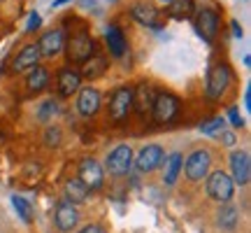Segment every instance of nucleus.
Instances as JSON below:
<instances>
[{
  "mask_svg": "<svg viewBox=\"0 0 251 233\" xmlns=\"http://www.w3.org/2000/svg\"><path fill=\"white\" fill-rule=\"evenodd\" d=\"M49 84V72L45 70V68H40V65H35L33 70H30V75H28V89L33 91V93H37V91H42Z\"/></svg>",
  "mask_w": 251,
  "mask_h": 233,
  "instance_id": "5701e85b",
  "label": "nucleus"
},
{
  "mask_svg": "<svg viewBox=\"0 0 251 233\" xmlns=\"http://www.w3.org/2000/svg\"><path fill=\"white\" fill-rule=\"evenodd\" d=\"M209 163H212V156L207 149H196V152L191 154L186 159V166H184V171H186V177L198 182V179H202L209 173Z\"/></svg>",
  "mask_w": 251,
  "mask_h": 233,
  "instance_id": "6e6552de",
  "label": "nucleus"
},
{
  "mask_svg": "<svg viewBox=\"0 0 251 233\" xmlns=\"http://www.w3.org/2000/svg\"><path fill=\"white\" fill-rule=\"evenodd\" d=\"M230 168H233V179L237 184H247L251 177V163L247 152H235L230 156Z\"/></svg>",
  "mask_w": 251,
  "mask_h": 233,
  "instance_id": "2eb2a0df",
  "label": "nucleus"
},
{
  "mask_svg": "<svg viewBox=\"0 0 251 233\" xmlns=\"http://www.w3.org/2000/svg\"><path fill=\"white\" fill-rule=\"evenodd\" d=\"M219 24H221V19H219V14H216L212 7H202L198 12L196 28L205 42H214L216 40V35H219Z\"/></svg>",
  "mask_w": 251,
  "mask_h": 233,
  "instance_id": "39448f33",
  "label": "nucleus"
},
{
  "mask_svg": "<svg viewBox=\"0 0 251 233\" xmlns=\"http://www.w3.org/2000/svg\"><path fill=\"white\" fill-rule=\"evenodd\" d=\"M45 143L49 147H56V145H61V128H47L45 131Z\"/></svg>",
  "mask_w": 251,
  "mask_h": 233,
  "instance_id": "c85d7f7f",
  "label": "nucleus"
},
{
  "mask_svg": "<svg viewBox=\"0 0 251 233\" xmlns=\"http://www.w3.org/2000/svg\"><path fill=\"white\" fill-rule=\"evenodd\" d=\"M63 47H65V35H63L61 28H51V30H47L45 35L40 37V42H37V49H40V54L42 56L61 54Z\"/></svg>",
  "mask_w": 251,
  "mask_h": 233,
  "instance_id": "9d476101",
  "label": "nucleus"
},
{
  "mask_svg": "<svg viewBox=\"0 0 251 233\" xmlns=\"http://www.w3.org/2000/svg\"><path fill=\"white\" fill-rule=\"evenodd\" d=\"M79 84H81V77L77 70H72V68H65V70L58 72V93L61 96H72V93H77L79 91Z\"/></svg>",
  "mask_w": 251,
  "mask_h": 233,
  "instance_id": "f3484780",
  "label": "nucleus"
},
{
  "mask_svg": "<svg viewBox=\"0 0 251 233\" xmlns=\"http://www.w3.org/2000/svg\"><path fill=\"white\" fill-rule=\"evenodd\" d=\"M133 19L140 24V26L147 28H158L161 26V17H158V9L151 2H135L133 9H130Z\"/></svg>",
  "mask_w": 251,
  "mask_h": 233,
  "instance_id": "9b49d317",
  "label": "nucleus"
},
{
  "mask_svg": "<svg viewBox=\"0 0 251 233\" xmlns=\"http://www.w3.org/2000/svg\"><path fill=\"white\" fill-rule=\"evenodd\" d=\"M153 98H156V93H153V89L147 84V82H142L137 89H133V103H135V108H137V112H140V115L151 112Z\"/></svg>",
  "mask_w": 251,
  "mask_h": 233,
  "instance_id": "a211bd4d",
  "label": "nucleus"
},
{
  "mask_svg": "<svg viewBox=\"0 0 251 233\" xmlns=\"http://www.w3.org/2000/svg\"><path fill=\"white\" fill-rule=\"evenodd\" d=\"M12 203L17 207V212L21 215V219H24L26 224H30V222H33V207H30V203L21 196H12Z\"/></svg>",
  "mask_w": 251,
  "mask_h": 233,
  "instance_id": "a878e982",
  "label": "nucleus"
},
{
  "mask_svg": "<svg viewBox=\"0 0 251 233\" xmlns=\"http://www.w3.org/2000/svg\"><path fill=\"white\" fill-rule=\"evenodd\" d=\"M63 2H70V0H56V2H54V7H61Z\"/></svg>",
  "mask_w": 251,
  "mask_h": 233,
  "instance_id": "f704fd0d",
  "label": "nucleus"
},
{
  "mask_svg": "<svg viewBox=\"0 0 251 233\" xmlns=\"http://www.w3.org/2000/svg\"><path fill=\"white\" fill-rule=\"evenodd\" d=\"M233 33H235L237 37H242V28L237 26V24H233Z\"/></svg>",
  "mask_w": 251,
  "mask_h": 233,
  "instance_id": "473e14b6",
  "label": "nucleus"
},
{
  "mask_svg": "<svg viewBox=\"0 0 251 233\" xmlns=\"http://www.w3.org/2000/svg\"><path fill=\"white\" fill-rule=\"evenodd\" d=\"M130 166H133V149L128 147V145H119L117 149H112V154L107 156V171L112 175H126V173L130 171Z\"/></svg>",
  "mask_w": 251,
  "mask_h": 233,
  "instance_id": "0eeeda50",
  "label": "nucleus"
},
{
  "mask_svg": "<svg viewBox=\"0 0 251 233\" xmlns=\"http://www.w3.org/2000/svg\"><path fill=\"white\" fill-rule=\"evenodd\" d=\"M100 108V91L98 89H86L79 91V98H77V110H79L84 116H93Z\"/></svg>",
  "mask_w": 251,
  "mask_h": 233,
  "instance_id": "dca6fc26",
  "label": "nucleus"
},
{
  "mask_svg": "<svg viewBox=\"0 0 251 233\" xmlns=\"http://www.w3.org/2000/svg\"><path fill=\"white\" fill-rule=\"evenodd\" d=\"M79 233H102V229H100L98 224H89L86 229H81Z\"/></svg>",
  "mask_w": 251,
  "mask_h": 233,
  "instance_id": "2f4dec72",
  "label": "nucleus"
},
{
  "mask_svg": "<svg viewBox=\"0 0 251 233\" xmlns=\"http://www.w3.org/2000/svg\"><path fill=\"white\" fill-rule=\"evenodd\" d=\"M89 191L91 189L81 182V179H70V182H65V196L70 203H84L86 198H89Z\"/></svg>",
  "mask_w": 251,
  "mask_h": 233,
  "instance_id": "aec40b11",
  "label": "nucleus"
},
{
  "mask_svg": "<svg viewBox=\"0 0 251 233\" xmlns=\"http://www.w3.org/2000/svg\"><path fill=\"white\" fill-rule=\"evenodd\" d=\"M163 159H165V154H163V149L158 145H147V147L140 149L137 159H135V166H137L140 173H151L161 166Z\"/></svg>",
  "mask_w": 251,
  "mask_h": 233,
  "instance_id": "1a4fd4ad",
  "label": "nucleus"
},
{
  "mask_svg": "<svg viewBox=\"0 0 251 233\" xmlns=\"http://www.w3.org/2000/svg\"><path fill=\"white\" fill-rule=\"evenodd\" d=\"M224 116H214V119H209V121H205V124L200 126V131L202 133H214V131H221L224 128Z\"/></svg>",
  "mask_w": 251,
  "mask_h": 233,
  "instance_id": "cd10ccee",
  "label": "nucleus"
},
{
  "mask_svg": "<svg viewBox=\"0 0 251 233\" xmlns=\"http://www.w3.org/2000/svg\"><path fill=\"white\" fill-rule=\"evenodd\" d=\"M207 194L219 201V203H228L235 194V184H233V177L224 171H216L209 175L207 179Z\"/></svg>",
  "mask_w": 251,
  "mask_h": 233,
  "instance_id": "f257e3e1",
  "label": "nucleus"
},
{
  "mask_svg": "<svg viewBox=\"0 0 251 233\" xmlns=\"http://www.w3.org/2000/svg\"><path fill=\"white\" fill-rule=\"evenodd\" d=\"M68 47V58L70 61H86L89 56H93L96 52V40L86 33V30H79V33H75V35L65 42Z\"/></svg>",
  "mask_w": 251,
  "mask_h": 233,
  "instance_id": "f03ea898",
  "label": "nucleus"
},
{
  "mask_svg": "<svg viewBox=\"0 0 251 233\" xmlns=\"http://www.w3.org/2000/svg\"><path fill=\"white\" fill-rule=\"evenodd\" d=\"M40 58H42V54H40V49H37V45H26L21 52L17 54V58H14V63H12V68L17 72H26V70H33L37 63H40Z\"/></svg>",
  "mask_w": 251,
  "mask_h": 233,
  "instance_id": "4468645a",
  "label": "nucleus"
},
{
  "mask_svg": "<svg viewBox=\"0 0 251 233\" xmlns=\"http://www.w3.org/2000/svg\"><path fill=\"white\" fill-rule=\"evenodd\" d=\"M156 2H158V5H163V7H168V5H170V0H156Z\"/></svg>",
  "mask_w": 251,
  "mask_h": 233,
  "instance_id": "72a5a7b5",
  "label": "nucleus"
},
{
  "mask_svg": "<svg viewBox=\"0 0 251 233\" xmlns=\"http://www.w3.org/2000/svg\"><path fill=\"white\" fill-rule=\"evenodd\" d=\"M168 9H170V14L175 19H184V17H188L191 9H193V0H170Z\"/></svg>",
  "mask_w": 251,
  "mask_h": 233,
  "instance_id": "393cba45",
  "label": "nucleus"
},
{
  "mask_svg": "<svg viewBox=\"0 0 251 233\" xmlns=\"http://www.w3.org/2000/svg\"><path fill=\"white\" fill-rule=\"evenodd\" d=\"M228 84H230V70H228V65L226 63H216L214 68L209 70L207 75V96L212 100L221 98L228 89Z\"/></svg>",
  "mask_w": 251,
  "mask_h": 233,
  "instance_id": "7ed1b4c3",
  "label": "nucleus"
},
{
  "mask_svg": "<svg viewBox=\"0 0 251 233\" xmlns=\"http://www.w3.org/2000/svg\"><path fill=\"white\" fill-rule=\"evenodd\" d=\"M179 171H181V154H170L168 161H165V173H163L165 184H175L177 177H179Z\"/></svg>",
  "mask_w": 251,
  "mask_h": 233,
  "instance_id": "4be33fe9",
  "label": "nucleus"
},
{
  "mask_svg": "<svg viewBox=\"0 0 251 233\" xmlns=\"http://www.w3.org/2000/svg\"><path fill=\"white\" fill-rule=\"evenodd\" d=\"M177 110H179V103L172 93H158L153 98V105H151V115L158 124H168L177 116Z\"/></svg>",
  "mask_w": 251,
  "mask_h": 233,
  "instance_id": "20e7f679",
  "label": "nucleus"
},
{
  "mask_svg": "<svg viewBox=\"0 0 251 233\" xmlns=\"http://www.w3.org/2000/svg\"><path fill=\"white\" fill-rule=\"evenodd\" d=\"M79 179L89 189H100L102 187V179H105L100 163L93 161V159H84V161L79 163Z\"/></svg>",
  "mask_w": 251,
  "mask_h": 233,
  "instance_id": "f8f14e48",
  "label": "nucleus"
},
{
  "mask_svg": "<svg viewBox=\"0 0 251 233\" xmlns=\"http://www.w3.org/2000/svg\"><path fill=\"white\" fill-rule=\"evenodd\" d=\"M230 119H233V124H235V126H242V116H240L237 108H230Z\"/></svg>",
  "mask_w": 251,
  "mask_h": 233,
  "instance_id": "7c9ffc66",
  "label": "nucleus"
},
{
  "mask_svg": "<svg viewBox=\"0 0 251 233\" xmlns=\"http://www.w3.org/2000/svg\"><path fill=\"white\" fill-rule=\"evenodd\" d=\"M216 222H219V226L224 231H233L235 226H237V207L224 205L219 210V215H216Z\"/></svg>",
  "mask_w": 251,
  "mask_h": 233,
  "instance_id": "b1692460",
  "label": "nucleus"
},
{
  "mask_svg": "<svg viewBox=\"0 0 251 233\" xmlns=\"http://www.w3.org/2000/svg\"><path fill=\"white\" fill-rule=\"evenodd\" d=\"M37 28H40V14H35V12H33V14L28 17V26H26V30H37Z\"/></svg>",
  "mask_w": 251,
  "mask_h": 233,
  "instance_id": "c756f323",
  "label": "nucleus"
},
{
  "mask_svg": "<svg viewBox=\"0 0 251 233\" xmlns=\"http://www.w3.org/2000/svg\"><path fill=\"white\" fill-rule=\"evenodd\" d=\"M58 115V105H56L54 100H47V103H42L40 105V110H37V119L40 121H49L51 116Z\"/></svg>",
  "mask_w": 251,
  "mask_h": 233,
  "instance_id": "bb28decb",
  "label": "nucleus"
},
{
  "mask_svg": "<svg viewBox=\"0 0 251 233\" xmlns=\"http://www.w3.org/2000/svg\"><path fill=\"white\" fill-rule=\"evenodd\" d=\"M105 70H107V58H102V56H89L86 61H81L79 77H84V80H96V77H100Z\"/></svg>",
  "mask_w": 251,
  "mask_h": 233,
  "instance_id": "6ab92c4d",
  "label": "nucleus"
},
{
  "mask_svg": "<svg viewBox=\"0 0 251 233\" xmlns=\"http://www.w3.org/2000/svg\"><path fill=\"white\" fill-rule=\"evenodd\" d=\"M107 47H109V52H112L114 56H124L126 54L124 33H121L117 26H109L107 28Z\"/></svg>",
  "mask_w": 251,
  "mask_h": 233,
  "instance_id": "412c9836",
  "label": "nucleus"
},
{
  "mask_svg": "<svg viewBox=\"0 0 251 233\" xmlns=\"http://www.w3.org/2000/svg\"><path fill=\"white\" fill-rule=\"evenodd\" d=\"M54 219H56V226H58L61 231H72V229L77 226V222H79V212H77L75 203L65 201V203H61V205L56 207Z\"/></svg>",
  "mask_w": 251,
  "mask_h": 233,
  "instance_id": "ddd939ff",
  "label": "nucleus"
},
{
  "mask_svg": "<svg viewBox=\"0 0 251 233\" xmlns=\"http://www.w3.org/2000/svg\"><path fill=\"white\" fill-rule=\"evenodd\" d=\"M130 110H133V89L121 87V89L114 91V96L109 100V116L114 121H124Z\"/></svg>",
  "mask_w": 251,
  "mask_h": 233,
  "instance_id": "423d86ee",
  "label": "nucleus"
}]
</instances>
